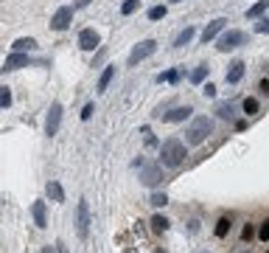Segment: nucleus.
<instances>
[{
  "mask_svg": "<svg viewBox=\"0 0 269 253\" xmlns=\"http://www.w3.org/2000/svg\"><path fill=\"white\" fill-rule=\"evenodd\" d=\"M185 158H188V149H185V144H182L179 138L163 141V147H160V163H163L166 169H177V166H182Z\"/></svg>",
  "mask_w": 269,
  "mask_h": 253,
  "instance_id": "f257e3e1",
  "label": "nucleus"
},
{
  "mask_svg": "<svg viewBox=\"0 0 269 253\" xmlns=\"http://www.w3.org/2000/svg\"><path fill=\"white\" fill-rule=\"evenodd\" d=\"M208 135H213V118L196 115V118L188 124V129H185V144H188V147H199Z\"/></svg>",
  "mask_w": 269,
  "mask_h": 253,
  "instance_id": "f03ea898",
  "label": "nucleus"
},
{
  "mask_svg": "<svg viewBox=\"0 0 269 253\" xmlns=\"http://www.w3.org/2000/svg\"><path fill=\"white\" fill-rule=\"evenodd\" d=\"M244 42H247L244 31H238V28H227V31H222V34H219V40H216V51L227 54V51H235V48L244 45Z\"/></svg>",
  "mask_w": 269,
  "mask_h": 253,
  "instance_id": "7ed1b4c3",
  "label": "nucleus"
},
{
  "mask_svg": "<svg viewBox=\"0 0 269 253\" xmlns=\"http://www.w3.org/2000/svg\"><path fill=\"white\" fill-rule=\"evenodd\" d=\"M166 180V174H163V163H146L143 169H140V183L149 186V189H154Z\"/></svg>",
  "mask_w": 269,
  "mask_h": 253,
  "instance_id": "20e7f679",
  "label": "nucleus"
},
{
  "mask_svg": "<svg viewBox=\"0 0 269 253\" xmlns=\"http://www.w3.org/2000/svg\"><path fill=\"white\" fill-rule=\"evenodd\" d=\"M90 225H93V219H90V206H87V200H78V206H76V233L81 236V239H87Z\"/></svg>",
  "mask_w": 269,
  "mask_h": 253,
  "instance_id": "39448f33",
  "label": "nucleus"
},
{
  "mask_svg": "<svg viewBox=\"0 0 269 253\" xmlns=\"http://www.w3.org/2000/svg\"><path fill=\"white\" fill-rule=\"evenodd\" d=\"M73 6H59L54 12V17H51V28L54 31H67L70 28V23H73Z\"/></svg>",
  "mask_w": 269,
  "mask_h": 253,
  "instance_id": "423d86ee",
  "label": "nucleus"
},
{
  "mask_svg": "<svg viewBox=\"0 0 269 253\" xmlns=\"http://www.w3.org/2000/svg\"><path fill=\"white\" fill-rule=\"evenodd\" d=\"M59 124H62V104L54 102L48 107V115H45V135L54 138L56 132H59Z\"/></svg>",
  "mask_w": 269,
  "mask_h": 253,
  "instance_id": "0eeeda50",
  "label": "nucleus"
},
{
  "mask_svg": "<svg viewBox=\"0 0 269 253\" xmlns=\"http://www.w3.org/2000/svg\"><path fill=\"white\" fill-rule=\"evenodd\" d=\"M157 51V42L154 40H143V42H137V45L132 48V51H129V65H137V62H143V59H149L152 57V54H154Z\"/></svg>",
  "mask_w": 269,
  "mask_h": 253,
  "instance_id": "6e6552de",
  "label": "nucleus"
},
{
  "mask_svg": "<svg viewBox=\"0 0 269 253\" xmlns=\"http://www.w3.org/2000/svg\"><path fill=\"white\" fill-rule=\"evenodd\" d=\"M101 45V37L96 28H81V34H78V48L81 51H96Z\"/></svg>",
  "mask_w": 269,
  "mask_h": 253,
  "instance_id": "1a4fd4ad",
  "label": "nucleus"
},
{
  "mask_svg": "<svg viewBox=\"0 0 269 253\" xmlns=\"http://www.w3.org/2000/svg\"><path fill=\"white\" fill-rule=\"evenodd\" d=\"M31 65V57L28 54H20V51H11L6 62H3V70H20V68H28Z\"/></svg>",
  "mask_w": 269,
  "mask_h": 253,
  "instance_id": "9d476101",
  "label": "nucleus"
},
{
  "mask_svg": "<svg viewBox=\"0 0 269 253\" xmlns=\"http://www.w3.org/2000/svg\"><path fill=\"white\" fill-rule=\"evenodd\" d=\"M224 28H227V20H224V17L208 23V25H205V31H202V42H213V40H219V34H222Z\"/></svg>",
  "mask_w": 269,
  "mask_h": 253,
  "instance_id": "9b49d317",
  "label": "nucleus"
},
{
  "mask_svg": "<svg viewBox=\"0 0 269 253\" xmlns=\"http://www.w3.org/2000/svg\"><path fill=\"white\" fill-rule=\"evenodd\" d=\"M241 76H244V62H241V59L230 62V70L224 73V82H227V84H238V82H241Z\"/></svg>",
  "mask_w": 269,
  "mask_h": 253,
  "instance_id": "f8f14e48",
  "label": "nucleus"
},
{
  "mask_svg": "<svg viewBox=\"0 0 269 253\" xmlns=\"http://www.w3.org/2000/svg\"><path fill=\"white\" fill-rule=\"evenodd\" d=\"M31 214H34L37 228H48V211H45V203H42V200H37V203L31 206Z\"/></svg>",
  "mask_w": 269,
  "mask_h": 253,
  "instance_id": "ddd939ff",
  "label": "nucleus"
},
{
  "mask_svg": "<svg viewBox=\"0 0 269 253\" xmlns=\"http://www.w3.org/2000/svg\"><path fill=\"white\" fill-rule=\"evenodd\" d=\"M191 113H193L191 107H174V110H171V113H166L163 118H166L168 124H179V121H185V118H191Z\"/></svg>",
  "mask_w": 269,
  "mask_h": 253,
  "instance_id": "4468645a",
  "label": "nucleus"
},
{
  "mask_svg": "<svg viewBox=\"0 0 269 253\" xmlns=\"http://www.w3.org/2000/svg\"><path fill=\"white\" fill-rule=\"evenodd\" d=\"M34 48H37V40H34V37H20V40L11 42V51H20V54H28Z\"/></svg>",
  "mask_w": 269,
  "mask_h": 253,
  "instance_id": "2eb2a0df",
  "label": "nucleus"
},
{
  "mask_svg": "<svg viewBox=\"0 0 269 253\" xmlns=\"http://www.w3.org/2000/svg\"><path fill=\"white\" fill-rule=\"evenodd\" d=\"M213 113L219 115V118H224V121H233V115H235V107L230 102H219L216 107H213Z\"/></svg>",
  "mask_w": 269,
  "mask_h": 253,
  "instance_id": "dca6fc26",
  "label": "nucleus"
},
{
  "mask_svg": "<svg viewBox=\"0 0 269 253\" xmlns=\"http://www.w3.org/2000/svg\"><path fill=\"white\" fill-rule=\"evenodd\" d=\"M45 191H48V197H51L54 203H65V191H62V186L56 183V180H48Z\"/></svg>",
  "mask_w": 269,
  "mask_h": 253,
  "instance_id": "f3484780",
  "label": "nucleus"
},
{
  "mask_svg": "<svg viewBox=\"0 0 269 253\" xmlns=\"http://www.w3.org/2000/svg\"><path fill=\"white\" fill-rule=\"evenodd\" d=\"M112 76H115V65H110V68H104V73L98 76V87H96V90H98V93H107V87H110Z\"/></svg>",
  "mask_w": 269,
  "mask_h": 253,
  "instance_id": "a211bd4d",
  "label": "nucleus"
},
{
  "mask_svg": "<svg viewBox=\"0 0 269 253\" xmlns=\"http://www.w3.org/2000/svg\"><path fill=\"white\" fill-rule=\"evenodd\" d=\"M208 73H211V68H208V65L202 62L199 68H193V70H191V76H188V79H191V84H202V82L208 79Z\"/></svg>",
  "mask_w": 269,
  "mask_h": 253,
  "instance_id": "6ab92c4d",
  "label": "nucleus"
},
{
  "mask_svg": "<svg viewBox=\"0 0 269 253\" xmlns=\"http://www.w3.org/2000/svg\"><path fill=\"white\" fill-rule=\"evenodd\" d=\"M193 34H196V31H193V28H182V31H179L177 37H174V48H182V45H188L191 40H193Z\"/></svg>",
  "mask_w": 269,
  "mask_h": 253,
  "instance_id": "aec40b11",
  "label": "nucleus"
},
{
  "mask_svg": "<svg viewBox=\"0 0 269 253\" xmlns=\"http://www.w3.org/2000/svg\"><path fill=\"white\" fill-rule=\"evenodd\" d=\"M267 9H269V0H258L255 6H250V9H247V17H250V20H258Z\"/></svg>",
  "mask_w": 269,
  "mask_h": 253,
  "instance_id": "412c9836",
  "label": "nucleus"
},
{
  "mask_svg": "<svg viewBox=\"0 0 269 253\" xmlns=\"http://www.w3.org/2000/svg\"><path fill=\"white\" fill-rule=\"evenodd\" d=\"M168 225H171V222H168L163 214H154V217H152V231H154V233H166Z\"/></svg>",
  "mask_w": 269,
  "mask_h": 253,
  "instance_id": "4be33fe9",
  "label": "nucleus"
},
{
  "mask_svg": "<svg viewBox=\"0 0 269 253\" xmlns=\"http://www.w3.org/2000/svg\"><path fill=\"white\" fill-rule=\"evenodd\" d=\"M157 82H168V84H177V82H179V68H171V70H166V73H160V76H157Z\"/></svg>",
  "mask_w": 269,
  "mask_h": 253,
  "instance_id": "5701e85b",
  "label": "nucleus"
},
{
  "mask_svg": "<svg viewBox=\"0 0 269 253\" xmlns=\"http://www.w3.org/2000/svg\"><path fill=\"white\" fill-rule=\"evenodd\" d=\"M213 233H216L219 239H222V236H227V233H230V219H227V217H222L219 222H216V231H213Z\"/></svg>",
  "mask_w": 269,
  "mask_h": 253,
  "instance_id": "b1692460",
  "label": "nucleus"
},
{
  "mask_svg": "<svg viewBox=\"0 0 269 253\" xmlns=\"http://www.w3.org/2000/svg\"><path fill=\"white\" fill-rule=\"evenodd\" d=\"M137 6H140V0H123V3H121V14H123V17H129V14L137 12Z\"/></svg>",
  "mask_w": 269,
  "mask_h": 253,
  "instance_id": "393cba45",
  "label": "nucleus"
},
{
  "mask_svg": "<svg viewBox=\"0 0 269 253\" xmlns=\"http://www.w3.org/2000/svg\"><path fill=\"white\" fill-rule=\"evenodd\" d=\"M149 203H152L154 208H163V206H168V194H163V191H154Z\"/></svg>",
  "mask_w": 269,
  "mask_h": 253,
  "instance_id": "a878e982",
  "label": "nucleus"
},
{
  "mask_svg": "<svg viewBox=\"0 0 269 253\" xmlns=\"http://www.w3.org/2000/svg\"><path fill=\"white\" fill-rule=\"evenodd\" d=\"M166 17V6H154V9H149V20H163Z\"/></svg>",
  "mask_w": 269,
  "mask_h": 253,
  "instance_id": "bb28decb",
  "label": "nucleus"
},
{
  "mask_svg": "<svg viewBox=\"0 0 269 253\" xmlns=\"http://www.w3.org/2000/svg\"><path fill=\"white\" fill-rule=\"evenodd\" d=\"M244 113L247 115H255L258 113V102H255V99H244Z\"/></svg>",
  "mask_w": 269,
  "mask_h": 253,
  "instance_id": "cd10ccee",
  "label": "nucleus"
},
{
  "mask_svg": "<svg viewBox=\"0 0 269 253\" xmlns=\"http://www.w3.org/2000/svg\"><path fill=\"white\" fill-rule=\"evenodd\" d=\"M0 104H3V107H11V90L6 84H3V90H0Z\"/></svg>",
  "mask_w": 269,
  "mask_h": 253,
  "instance_id": "c85d7f7f",
  "label": "nucleus"
},
{
  "mask_svg": "<svg viewBox=\"0 0 269 253\" xmlns=\"http://www.w3.org/2000/svg\"><path fill=\"white\" fill-rule=\"evenodd\" d=\"M258 239L269 242V219H267V222H261V228H258Z\"/></svg>",
  "mask_w": 269,
  "mask_h": 253,
  "instance_id": "c756f323",
  "label": "nucleus"
},
{
  "mask_svg": "<svg viewBox=\"0 0 269 253\" xmlns=\"http://www.w3.org/2000/svg\"><path fill=\"white\" fill-rule=\"evenodd\" d=\"M93 113H96V104L90 102V104H84V110H81V118L87 121V118H90V115H93Z\"/></svg>",
  "mask_w": 269,
  "mask_h": 253,
  "instance_id": "7c9ffc66",
  "label": "nucleus"
},
{
  "mask_svg": "<svg viewBox=\"0 0 269 253\" xmlns=\"http://www.w3.org/2000/svg\"><path fill=\"white\" fill-rule=\"evenodd\" d=\"M255 31H258V34H269V20H261V23H255Z\"/></svg>",
  "mask_w": 269,
  "mask_h": 253,
  "instance_id": "2f4dec72",
  "label": "nucleus"
},
{
  "mask_svg": "<svg viewBox=\"0 0 269 253\" xmlns=\"http://www.w3.org/2000/svg\"><path fill=\"white\" fill-rule=\"evenodd\" d=\"M205 96H208V99H213V96H216V84H211V82H205Z\"/></svg>",
  "mask_w": 269,
  "mask_h": 253,
  "instance_id": "473e14b6",
  "label": "nucleus"
},
{
  "mask_svg": "<svg viewBox=\"0 0 269 253\" xmlns=\"http://www.w3.org/2000/svg\"><path fill=\"white\" fill-rule=\"evenodd\" d=\"M90 6V0H76V6H73V9H87Z\"/></svg>",
  "mask_w": 269,
  "mask_h": 253,
  "instance_id": "72a5a7b5",
  "label": "nucleus"
},
{
  "mask_svg": "<svg viewBox=\"0 0 269 253\" xmlns=\"http://www.w3.org/2000/svg\"><path fill=\"white\" fill-rule=\"evenodd\" d=\"M241 236H244V239L250 242V239H252V228H250V225H247V228H244V233H241Z\"/></svg>",
  "mask_w": 269,
  "mask_h": 253,
  "instance_id": "f704fd0d",
  "label": "nucleus"
},
{
  "mask_svg": "<svg viewBox=\"0 0 269 253\" xmlns=\"http://www.w3.org/2000/svg\"><path fill=\"white\" fill-rule=\"evenodd\" d=\"M42 253H59V251H56V245H51V248L45 245V248H42Z\"/></svg>",
  "mask_w": 269,
  "mask_h": 253,
  "instance_id": "c9c22d12",
  "label": "nucleus"
},
{
  "mask_svg": "<svg viewBox=\"0 0 269 253\" xmlns=\"http://www.w3.org/2000/svg\"><path fill=\"white\" fill-rule=\"evenodd\" d=\"M56 251H59V253H67V251H65V245H62V242H56Z\"/></svg>",
  "mask_w": 269,
  "mask_h": 253,
  "instance_id": "e433bc0d",
  "label": "nucleus"
},
{
  "mask_svg": "<svg viewBox=\"0 0 269 253\" xmlns=\"http://www.w3.org/2000/svg\"><path fill=\"white\" fill-rule=\"evenodd\" d=\"M168 3H182V0H168Z\"/></svg>",
  "mask_w": 269,
  "mask_h": 253,
  "instance_id": "4c0bfd02",
  "label": "nucleus"
},
{
  "mask_svg": "<svg viewBox=\"0 0 269 253\" xmlns=\"http://www.w3.org/2000/svg\"><path fill=\"white\" fill-rule=\"evenodd\" d=\"M196 253H208V251H196Z\"/></svg>",
  "mask_w": 269,
  "mask_h": 253,
  "instance_id": "58836bf2",
  "label": "nucleus"
},
{
  "mask_svg": "<svg viewBox=\"0 0 269 253\" xmlns=\"http://www.w3.org/2000/svg\"><path fill=\"white\" fill-rule=\"evenodd\" d=\"M244 253H250V251H244Z\"/></svg>",
  "mask_w": 269,
  "mask_h": 253,
  "instance_id": "ea45409f",
  "label": "nucleus"
}]
</instances>
